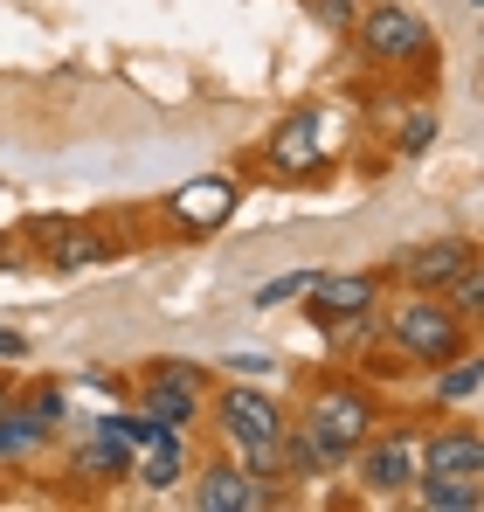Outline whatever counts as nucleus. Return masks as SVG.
I'll use <instances>...</instances> for the list:
<instances>
[{
  "instance_id": "1",
  "label": "nucleus",
  "mask_w": 484,
  "mask_h": 512,
  "mask_svg": "<svg viewBox=\"0 0 484 512\" xmlns=\"http://www.w3.org/2000/svg\"><path fill=\"white\" fill-rule=\"evenodd\" d=\"M388 333L402 346L408 360H422V367H443V360H457L464 340H471V326L436 298V291H408L402 305L388 312Z\"/></svg>"
},
{
  "instance_id": "2",
  "label": "nucleus",
  "mask_w": 484,
  "mask_h": 512,
  "mask_svg": "<svg viewBox=\"0 0 484 512\" xmlns=\"http://www.w3.org/2000/svg\"><path fill=\"white\" fill-rule=\"evenodd\" d=\"M353 35H360V49L381 63V70H408V63H422L429 56V21L415 14V7H402V0H374L360 21H353Z\"/></svg>"
},
{
  "instance_id": "3",
  "label": "nucleus",
  "mask_w": 484,
  "mask_h": 512,
  "mask_svg": "<svg viewBox=\"0 0 484 512\" xmlns=\"http://www.w3.org/2000/svg\"><path fill=\"white\" fill-rule=\"evenodd\" d=\"M367 312H381V277H367V270H339V277L305 284V319L319 333L346 326V319H367Z\"/></svg>"
},
{
  "instance_id": "4",
  "label": "nucleus",
  "mask_w": 484,
  "mask_h": 512,
  "mask_svg": "<svg viewBox=\"0 0 484 512\" xmlns=\"http://www.w3.org/2000/svg\"><path fill=\"white\" fill-rule=\"evenodd\" d=\"M312 429H319V443L332 457H353L367 436H374V402L360 395V388H346V381H332L312 395Z\"/></svg>"
},
{
  "instance_id": "5",
  "label": "nucleus",
  "mask_w": 484,
  "mask_h": 512,
  "mask_svg": "<svg viewBox=\"0 0 484 512\" xmlns=\"http://www.w3.org/2000/svg\"><path fill=\"white\" fill-rule=\"evenodd\" d=\"M236 201H242V187L229 173H201V180H187V187L166 194V215H173L180 236H215V229L236 215Z\"/></svg>"
},
{
  "instance_id": "6",
  "label": "nucleus",
  "mask_w": 484,
  "mask_h": 512,
  "mask_svg": "<svg viewBox=\"0 0 484 512\" xmlns=\"http://www.w3.org/2000/svg\"><path fill=\"white\" fill-rule=\"evenodd\" d=\"M21 236L42 250L49 270H97V263H111V243L97 229H83V222H63V215H35V222H21Z\"/></svg>"
},
{
  "instance_id": "7",
  "label": "nucleus",
  "mask_w": 484,
  "mask_h": 512,
  "mask_svg": "<svg viewBox=\"0 0 484 512\" xmlns=\"http://www.w3.org/2000/svg\"><path fill=\"white\" fill-rule=\"evenodd\" d=\"M215 423L229 443H284V409L263 395V388H222L215 395Z\"/></svg>"
},
{
  "instance_id": "8",
  "label": "nucleus",
  "mask_w": 484,
  "mask_h": 512,
  "mask_svg": "<svg viewBox=\"0 0 484 512\" xmlns=\"http://www.w3.org/2000/svg\"><path fill=\"white\" fill-rule=\"evenodd\" d=\"M270 167L284 173V180H312L325 167V118L312 104H298L277 132H270Z\"/></svg>"
},
{
  "instance_id": "9",
  "label": "nucleus",
  "mask_w": 484,
  "mask_h": 512,
  "mask_svg": "<svg viewBox=\"0 0 484 512\" xmlns=\"http://www.w3.org/2000/svg\"><path fill=\"white\" fill-rule=\"evenodd\" d=\"M194 506L201 512H270L277 492H270V478H249L242 464H208L201 485H194Z\"/></svg>"
},
{
  "instance_id": "10",
  "label": "nucleus",
  "mask_w": 484,
  "mask_h": 512,
  "mask_svg": "<svg viewBox=\"0 0 484 512\" xmlns=\"http://www.w3.org/2000/svg\"><path fill=\"white\" fill-rule=\"evenodd\" d=\"M471 243H457V236H436V243H415V250L395 256V277H402L408 291H443L464 263H471Z\"/></svg>"
},
{
  "instance_id": "11",
  "label": "nucleus",
  "mask_w": 484,
  "mask_h": 512,
  "mask_svg": "<svg viewBox=\"0 0 484 512\" xmlns=\"http://www.w3.org/2000/svg\"><path fill=\"white\" fill-rule=\"evenodd\" d=\"M360 478L388 499V492H408L415 485V443H408L402 429H388L381 443H360Z\"/></svg>"
},
{
  "instance_id": "12",
  "label": "nucleus",
  "mask_w": 484,
  "mask_h": 512,
  "mask_svg": "<svg viewBox=\"0 0 484 512\" xmlns=\"http://www.w3.org/2000/svg\"><path fill=\"white\" fill-rule=\"evenodd\" d=\"M132 471V443L118 436V429H90L83 436V450H77V478H90V485H111V478H125Z\"/></svg>"
},
{
  "instance_id": "13",
  "label": "nucleus",
  "mask_w": 484,
  "mask_h": 512,
  "mask_svg": "<svg viewBox=\"0 0 484 512\" xmlns=\"http://www.w3.org/2000/svg\"><path fill=\"white\" fill-rule=\"evenodd\" d=\"M132 471H139V485H153V492L180 485V478H187V450H180V429H160L153 443H139V450H132Z\"/></svg>"
},
{
  "instance_id": "14",
  "label": "nucleus",
  "mask_w": 484,
  "mask_h": 512,
  "mask_svg": "<svg viewBox=\"0 0 484 512\" xmlns=\"http://www.w3.org/2000/svg\"><path fill=\"white\" fill-rule=\"evenodd\" d=\"M415 499H422L429 512H478L484 506V471H464V478H450V471H422Z\"/></svg>"
},
{
  "instance_id": "15",
  "label": "nucleus",
  "mask_w": 484,
  "mask_h": 512,
  "mask_svg": "<svg viewBox=\"0 0 484 512\" xmlns=\"http://www.w3.org/2000/svg\"><path fill=\"white\" fill-rule=\"evenodd\" d=\"M139 409H146L160 429H187V423H194V409H201V395H194V388H180V381L146 374V381H139Z\"/></svg>"
},
{
  "instance_id": "16",
  "label": "nucleus",
  "mask_w": 484,
  "mask_h": 512,
  "mask_svg": "<svg viewBox=\"0 0 484 512\" xmlns=\"http://www.w3.org/2000/svg\"><path fill=\"white\" fill-rule=\"evenodd\" d=\"M415 464H422V471H450V478L484 471V436H478V429H443V436H436Z\"/></svg>"
},
{
  "instance_id": "17",
  "label": "nucleus",
  "mask_w": 484,
  "mask_h": 512,
  "mask_svg": "<svg viewBox=\"0 0 484 512\" xmlns=\"http://www.w3.org/2000/svg\"><path fill=\"white\" fill-rule=\"evenodd\" d=\"M436 298H443V305H450L464 326H478V319H484V263L471 256V263H464V270H457V277H450Z\"/></svg>"
},
{
  "instance_id": "18",
  "label": "nucleus",
  "mask_w": 484,
  "mask_h": 512,
  "mask_svg": "<svg viewBox=\"0 0 484 512\" xmlns=\"http://www.w3.org/2000/svg\"><path fill=\"white\" fill-rule=\"evenodd\" d=\"M478 388H484V360H478V353H457V360H443L436 402H478Z\"/></svg>"
},
{
  "instance_id": "19",
  "label": "nucleus",
  "mask_w": 484,
  "mask_h": 512,
  "mask_svg": "<svg viewBox=\"0 0 484 512\" xmlns=\"http://www.w3.org/2000/svg\"><path fill=\"white\" fill-rule=\"evenodd\" d=\"M49 436V423L35 416V409H7L0 402V457H21V450H35Z\"/></svg>"
},
{
  "instance_id": "20",
  "label": "nucleus",
  "mask_w": 484,
  "mask_h": 512,
  "mask_svg": "<svg viewBox=\"0 0 484 512\" xmlns=\"http://www.w3.org/2000/svg\"><path fill=\"white\" fill-rule=\"evenodd\" d=\"M319 270H284V277H270V284H256V305L263 312H277V305H291V298H305V284H312Z\"/></svg>"
},
{
  "instance_id": "21",
  "label": "nucleus",
  "mask_w": 484,
  "mask_h": 512,
  "mask_svg": "<svg viewBox=\"0 0 484 512\" xmlns=\"http://www.w3.org/2000/svg\"><path fill=\"white\" fill-rule=\"evenodd\" d=\"M374 0H312V14H319L325 28H339V35H353V21L367 14Z\"/></svg>"
},
{
  "instance_id": "22",
  "label": "nucleus",
  "mask_w": 484,
  "mask_h": 512,
  "mask_svg": "<svg viewBox=\"0 0 484 512\" xmlns=\"http://www.w3.org/2000/svg\"><path fill=\"white\" fill-rule=\"evenodd\" d=\"M146 374H160V381H180V388H194V395H208V367H194V360H153Z\"/></svg>"
},
{
  "instance_id": "23",
  "label": "nucleus",
  "mask_w": 484,
  "mask_h": 512,
  "mask_svg": "<svg viewBox=\"0 0 484 512\" xmlns=\"http://www.w3.org/2000/svg\"><path fill=\"white\" fill-rule=\"evenodd\" d=\"M429 139H436V111H415V118L402 125V153H422Z\"/></svg>"
},
{
  "instance_id": "24",
  "label": "nucleus",
  "mask_w": 484,
  "mask_h": 512,
  "mask_svg": "<svg viewBox=\"0 0 484 512\" xmlns=\"http://www.w3.org/2000/svg\"><path fill=\"white\" fill-rule=\"evenodd\" d=\"M28 409H35V416H42V423L56 429V423H63V388H42V395H35V402H28Z\"/></svg>"
},
{
  "instance_id": "25",
  "label": "nucleus",
  "mask_w": 484,
  "mask_h": 512,
  "mask_svg": "<svg viewBox=\"0 0 484 512\" xmlns=\"http://www.w3.org/2000/svg\"><path fill=\"white\" fill-rule=\"evenodd\" d=\"M229 374H270V360H256V353H236V360H222Z\"/></svg>"
},
{
  "instance_id": "26",
  "label": "nucleus",
  "mask_w": 484,
  "mask_h": 512,
  "mask_svg": "<svg viewBox=\"0 0 484 512\" xmlns=\"http://www.w3.org/2000/svg\"><path fill=\"white\" fill-rule=\"evenodd\" d=\"M21 353V333H0V360H14Z\"/></svg>"
},
{
  "instance_id": "27",
  "label": "nucleus",
  "mask_w": 484,
  "mask_h": 512,
  "mask_svg": "<svg viewBox=\"0 0 484 512\" xmlns=\"http://www.w3.org/2000/svg\"><path fill=\"white\" fill-rule=\"evenodd\" d=\"M0 270H14V243L7 236H0Z\"/></svg>"
},
{
  "instance_id": "28",
  "label": "nucleus",
  "mask_w": 484,
  "mask_h": 512,
  "mask_svg": "<svg viewBox=\"0 0 484 512\" xmlns=\"http://www.w3.org/2000/svg\"><path fill=\"white\" fill-rule=\"evenodd\" d=\"M0 402H7V395H0Z\"/></svg>"
}]
</instances>
